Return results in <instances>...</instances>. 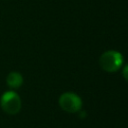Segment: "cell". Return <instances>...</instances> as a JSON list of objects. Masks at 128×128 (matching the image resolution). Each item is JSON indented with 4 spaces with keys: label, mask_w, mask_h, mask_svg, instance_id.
Masks as SVG:
<instances>
[{
    "label": "cell",
    "mask_w": 128,
    "mask_h": 128,
    "mask_svg": "<svg viewBox=\"0 0 128 128\" xmlns=\"http://www.w3.org/2000/svg\"><path fill=\"white\" fill-rule=\"evenodd\" d=\"M123 64V57L117 51H107L100 57L101 68L109 73L116 72Z\"/></svg>",
    "instance_id": "6da1fadb"
},
{
    "label": "cell",
    "mask_w": 128,
    "mask_h": 128,
    "mask_svg": "<svg viewBox=\"0 0 128 128\" xmlns=\"http://www.w3.org/2000/svg\"><path fill=\"white\" fill-rule=\"evenodd\" d=\"M1 107L4 112L10 115H15L21 110V99L16 92L7 91L1 96Z\"/></svg>",
    "instance_id": "7a4b0ae2"
},
{
    "label": "cell",
    "mask_w": 128,
    "mask_h": 128,
    "mask_svg": "<svg viewBox=\"0 0 128 128\" xmlns=\"http://www.w3.org/2000/svg\"><path fill=\"white\" fill-rule=\"evenodd\" d=\"M59 105L62 110L68 113H76L81 110L82 107V100L79 96L74 93H64L59 98Z\"/></svg>",
    "instance_id": "3957f363"
},
{
    "label": "cell",
    "mask_w": 128,
    "mask_h": 128,
    "mask_svg": "<svg viewBox=\"0 0 128 128\" xmlns=\"http://www.w3.org/2000/svg\"><path fill=\"white\" fill-rule=\"evenodd\" d=\"M6 81L10 88L17 89V88L21 87V85L23 84V77L18 72H11L8 74Z\"/></svg>",
    "instance_id": "277c9868"
},
{
    "label": "cell",
    "mask_w": 128,
    "mask_h": 128,
    "mask_svg": "<svg viewBox=\"0 0 128 128\" xmlns=\"http://www.w3.org/2000/svg\"><path fill=\"white\" fill-rule=\"evenodd\" d=\"M123 77L125 78L126 81H128V65H126L123 69Z\"/></svg>",
    "instance_id": "5b68a950"
}]
</instances>
